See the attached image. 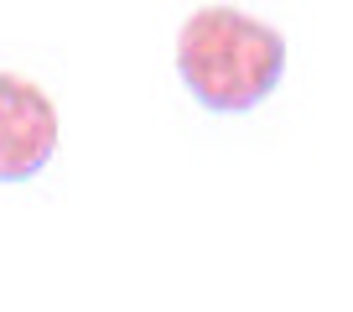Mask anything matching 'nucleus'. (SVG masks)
<instances>
[{"instance_id":"f03ea898","label":"nucleus","mask_w":353,"mask_h":312,"mask_svg":"<svg viewBox=\"0 0 353 312\" xmlns=\"http://www.w3.org/2000/svg\"><path fill=\"white\" fill-rule=\"evenodd\" d=\"M57 104L42 84L0 73V182H32L57 156Z\"/></svg>"},{"instance_id":"f257e3e1","label":"nucleus","mask_w":353,"mask_h":312,"mask_svg":"<svg viewBox=\"0 0 353 312\" xmlns=\"http://www.w3.org/2000/svg\"><path fill=\"white\" fill-rule=\"evenodd\" d=\"M286 37L239 6H203L176 32V78L213 115H250L286 78Z\"/></svg>"}]
</instances>
